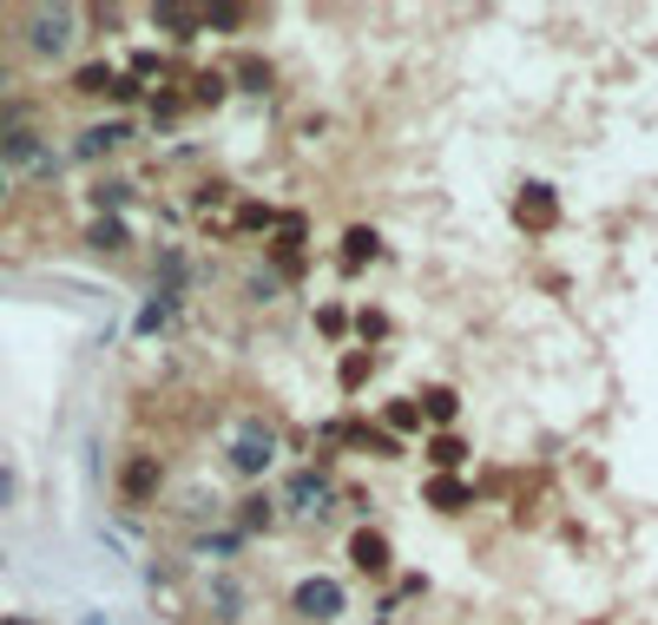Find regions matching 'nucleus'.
Segmentation results:
<instances>
[{
  "mask_svg": "<svg viewBox=\"0 0 658 625\" xmlns=\"http://www.w3.org/2000/svg\"><path fill=\"white\" fill-rule=\"evenodd\" d=\"M132 119H105V125H86L79 132V145H73V158H105V152H119V145H132Z\"/></svg>",
  "mask_w": 658,
  "mask_h": 625,
  "instance_id": "11",
  "label": "nucleus"
},
{
  "mask_svg": "<svg viewBox=\"0 0 658 625\" xmlns=\"http://www.w3.org/2000/svg\"><path fill=\"white\" fill-rule=\"evenodd\" d=\"M73 26H79V13H66V7H40V13H26V46L53 59V53L73 46Z\"/></svg>",
  "mask_w": 658,
  "mask_h": 625,
  "instance_id": "6",
  "label": "nucleus"
},
{
  "mask_svg": "<svg viewBox=\"0 0 658 625\" xmlns=\"http://www.w3.org/2000/svg\"><path fill=\"white\" fill-rule=\"evenodd\" d=\"M316 336H323V343H343V336H349V310H343V303H323V310H316Z\"/></svg>",
  "mask_w": 658,
  "mask_h": 625,
  "instance_id": "22",
  "label": "nucleus"
},
{
  "mask_svg": "<svg viewBox=\"0 0 658 625\" xmlns=\"http://www.w3.org/2000/svg\"><path fill=\"white\" fill-rule=\"evenodd\" d=\"M330 507V468H297L290 481H283V514H297V521H316Z\"/></svg>",
  "mask_w": 658,
  "mask_h": 625,
  "instance_id": "4",
  "label": "nucleus"
},
{
  "mask_svg": "<svg viewBox=\"0 0 658 625\" xmlns=\"http://www.w3.org/2000/svg\"><path fill=\"white\" fill-rule=\"evenodd\" d=\"M349 560H356V573H363V580H389L395 547H389V534H382V527H356V534H349Z\"/></svg>",
  "mask_w": 658,
  "mask_h": 625,
  "instance_id": "8",
  "label": "nucleus"
},
{
  "mask_svg": "<svg viewBox=\"0 0 658 625\" xmlns=\"http://www.w3.org/2000/svg\"><path fill=\"white\" fill-rule=\"evenodd\" d=\"M231 79H237L244 92H270V66H264V59H237V66H231Z\"/></svg>",
  "mask_w": 658,
  "mask_h": 625,
  "instance_id": "23",
  "label": "nucleus"
},
{
  "mask_svg": "<svg viewBox=\"0 0 658 625\" xmlns=\"http://www.w3.org/2000/svg\"><path fill=\"white\" fill-rule=\"evenodd\" d=\"M20 501V481H13V468H0V507H13Z\"/></svg>",
  "mask_w": 658,
  "mask_h": 625,
  "instance_id": "28",
  "label": "nucleus"
},
{
  "mask_svg": "<svg viewBox=\"0 0 658 625\" xmlns=\"http://www.w3.org/2000/svg\"><path fill=\"white\" fill-rule=\"evenodd\" d=\"M86 237H92V250H125V244H132V224H125V217H92Z\"/></svg>",
  "mask_w": 658,
  "mask_h": 625,
  "instance_id": "20",
  "label": "nucleus"
},
{
  "mask_svg": "<svg viewBox=\"0 0 658 625\" xmlns=\"http://www.w3.org/2000/svg\"><path fill=\"white\" fill-rule=\"evenodd\" d=\"M198 13H204V26H218V33L244 26V7H198Z\"/></svg>",
  "mask_w": 658,
  "mask_h": 625,
  "instance_id": "26",
  "label": "nucleus"
},
{
  "mask_svg": "<svg viewBox=\"0 0 658 625\" xmlns=\"http://www.w3.org/2000/svg\"><path fill=\"white\" fill-rule=\"evenodd\" d=\"M382 428L402 442V435H422L428 422H422V402L415 395H395V402H382Z\"/></svg>",
  "mask_w": 658,
  "mask_h": 625,
  "instance_id": "15",
  "label": "nucleus"
},
{
  "mask_svg": "<svg viewBox=\"0 0 658 625\" xmlns=\"http://www.w3.org/2000/svg\"><path fill=\"white\" fill-rule=\"evenodd\" d=\"M224 99V79L218 72H198V105H218Z\"/></svg>",
  "mask_w": 658,
  "mask_h": 625,
  "instance_id": "27",
  "label": "nucleus"
},
{
  "mask_svg": "<svg viewBox=\"0 0 658 625\" xmlns=\"http://www.w3.org/2000/svg\"><path fill=\"white\" fill-rule=\"evenodd\" d=\"M303 237H310V217L303 211H283L277 217V237H270V257H277V277H303Z\"/></svg>",
  "mask_w": 658,
  "mask_h": 625,
  "instance_id": "7",
  "label": "nucleus"
},
{
  "mask_svg": "<svg viewBox=\"0 0 658 625\" xmlns=\"http://www.w3.org/2000/svg\"><path fill=\"white\" fill-rule=\"evenodd\" d=\"M415 402H422V422H428L435 435H448V428H455V415H461V395H455L448 382H435V389H422Z\"/></svg>",
  "mask_w": 658,
  "mask_h": 625,
  "instance_id": "12",
  "label": "nucleus"
},
{
  "mask_svg": "<svg viewBox=\"0 0 658 625\" xmlns=\"http://www.w3.org/2000/svg\"><path fill=\"white\" fill-rule=\"evenodd\" d=\"M92 204L112 217V211H125V204H132V185H125V178H105V185H92Z\"/></svg>",
  "mask_w": 658,
  "mask_h": 625,
  "instance_id": "21",
  "label": "nucleus"
},
{
  "mask_svg": "<svg viewBox=\"0 0 658 625\" xmlns=\"http://www.w3.org/2000/svg\"><path fill=\"white\" fill-rule=\"evenodd\" d=\"M514 224H521L527 237H547V231L560 224V191H554V185H540V178H534V185H521V191H514Z\"/></svg>",
  "mask_w": 658,
  "mask_h": 625,
  "instance_id": "3",
  "label": "nucleus"
},
{
  "mask_svg": "<svg viewBox=\"0 0 658 625\" xmlns=\"http://www.w3.org/2000/svg\"><path fill=\"white\" fill-rule=\"evenodd\" d=\"M422 507H435V514H468V507H475V488H468L461 475H428V481H422Z\"/></svg>",
  "mask_w": 658,
  "mask_h": 625,
  "instance_id": "10",
  "label": "nucleus"
},
{
  "mask_svg": "<svg viewBox=\"0 0 658 625\" xmlns=\"http://www.w3.org/2000/svg\"><path fill=\"white\" fill-rule=\"evenodd\" d=\"M178 310H185V297H178V290H152V303L132 316V336H152V330H165Z\"/></svg>",
  "mask_w": 658,
  "mask_h": 625,
  "instance_id": "14",
  "label": "nucleus"
},
{
  "mask_svg": "<svg viewBox=\"0 0 658 625\" xmlns=\"http://www.w3.org/2000/svg\"><path fill=\"white\" fill-rule=\"evenodd\" d=\"M270 527H277V501L270 494H244L237 501V534L250 540V534H270Z\"/></svg>",
  "mask_w": 658,
  "mask_h": 625,
  "instance_id": "17",
  "label": "nucleus"
},
{
  "mask_svg": "<svg viewBox=\"0 0 658 625\" xmlns=\"http://www.w3.org/2000/svg\"><path fill=\"white\" fill-rule=\"evenodd\" d=\"M349 330H356L363 343H382V336H389V316H382V310H349Z\"/></svg>",
  "mask_w": 658,
  "mask_h": 625,
  "instance_id": "24",
  "label": "nucleus"
},
{
  "mask_svg": "<svg viewBox=\"0 0 658 625\" xmlns=\"http://www.w3.org/2000/svg\"><path fill=\"white\" fill-rule=\"evenodd\" d=\"M158 488H165V461H158V455H125V468H119V501H125V507H152Z\"/></svg>",
  "mask_w": 658,
  "mask_h": 625,
  "instance_id": "5",
  "label": "nucleus"
},
{
  "mask_svg": "<svg viewBox=\"0 0 658 625\" xmlns=\"http://www.w3.org/2000/svg\"><path fill=\"white\" fill-rule=\"evenodd\" d=\"M0 198H7V171H0Z\"/></svg>",
  "mask_w": 658,
  "mask_h": 625,
  "instance_id": "31",
  "label": "nucleus"
},
{
  "mask_svg": "<svg viewBox=\"0 0 658 625\" xmlns=\"http://www.w3.org/2000/svg\"><path fill=\"white\" fill-rule=\"evenodd\" d=\"M73 92H86V99H92V92H112V72H105V66H86V72H73Z\"/></svg>",
  "mask_w": 658,
  "mask_h": 625,
  "instance_id": "25",
  "label": "nucleus"
},
{
  "mask_svg": "<svg viewBox=\"0 0 658 625\" xmlns=\"http://www.w3.org/2000/svg\"><path fill=\"white\" fill-rule=\"evenodd\" d=\"M237 231H257V237L270 231V237H277V211H270L264 198H237Z\"/></svg>",
  "mask_w": 658,
  "mask_h": 625,
  "instance_id": "19",
  "label": "nucleus"
},
{
  "mask_svg": "<svg viewBox=\"0 0 658 625\" xmlns=\"http://www.w3.org/2000/svg\"><path fill=\"white\" fill-rule=\"evenodd\" d=\"M270 461H277V435H270V422L250 415V422L224 442V468L244 475V481H257V475H270Z\"/></svg>",
  "mask_w": 658,
  "mask_h": 625,
  "instance_id": "2",
  "label": "nucleus"
},
{
  "mask_svg": "<svg viewBox=\"0 0 658 625\" xmlns=\"http://www.w3.org/2000/svg\"><path fill=\"white\" fill-rule=\"evenodd\" d=\"M369 376H376V356H369V349H343V356H336V382H343V395H356Z\"/></svg>",
  "mask_w": 658,
  "mask_h": 625,
  "instance_id": "18",
  "label": "nucleus"
},
{
  "mask_svg": "<svg viewBox=\"0 0 658 625\" xmlns=\"http://www.w3.org/2000/svg\"><path fill=\"white\" fill-rule=\"evenodd\" d=\"M428 468H435V475H461V468H468V442H461L455 428H448V435H428Z\"/></svg>",
  "mask_w": 658,
  "mask_h": 625,
  "instance_id": "16",
  "label": "nucleus"
},
{
  "mask_svg": "<svg viewBox=\"0 0 658 625\" xmlns=\"http://www.w3.org/2000/svg\"><path fill=\"white\" fill-rule=\"evenodd\" d=\"M0 625H40V620H0Z\"/></svg>",
  "mask_w": 658,
  "mask_h": 625,
  "instance_id": "30",
  "label": "nucleus"
},
{
  "mask_svg": "<svg viewBox=\"0 0 658 625\" xmlns=\"http://www.w3.org/2000/svg\"><path fill=\"white\" fill-rule=\"evenodd\" d=\"M290 613L303 625H336L349 613V587L343 580H330V573H303L297 587H290Z\"/></svg>",
  "mask_w": 658,
  "mask_h": 625,
  "instance_id": "1",
  "label": "nucleus"
},
{
  "mask_svg": "<svg viewBox=\"0 0 658 625\" xmlns=\"http://www.w3.org/2000/svg\"><path fill=\"white\" fill-rule=\"evenodd\" d=\"M0 165H46V145H40V132H20V125H0Z\"/></svg>",
  "mask_w": 658,
  "mask_h": 625,
  "instance_id": "13",
  "label": "nucleus"
},
{
  "mask_svg": "<svg viewBox=\"0 0 658 625\" xmlns=\"http://www.w3.org/2000/svg\"><path fill=\"white\" fill-rule=\"evenodd\" d=\"M79 625H105V613H86V620H79Z\"/></svg>",
  "mask_w": 658,
  "mask_h": 625,
  "instance_id": "29",
  "label": "nucleus"
},
{
  "mask_svg": "<svg viewBox=\"0 0 658 625\" xmlns=\"http://www.w3.org/2000/svg\"><path fill=\"white\" fill-rule=\"evenodd\" d=\"M376 257H382V231H376V224H349V231H343V244H336L343 277H363Z\"/></svg>",
  "mask_w": 658,
  "mask_h": 625,
  "instance_id": "9",
  "label": "nucleus"
}]
</instances>
